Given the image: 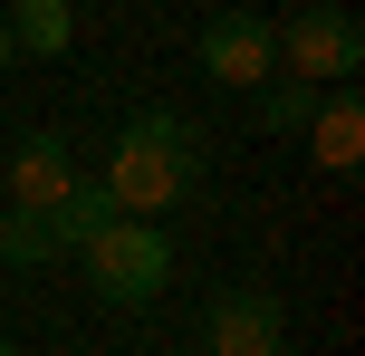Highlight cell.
I'll return each mask as SVG.
<instances>
[{"mask_svg":"<svg viewBox=\"0 0 365 356\" xmlns=\"http://www.w3.org/2000/svg\"><path fill=\"white\" fill-rule=\"evenodd\" d=\"M192 173H202V135L182 126L173 106L135 116V126L106 145V193H115V212H135V222H164L182 193H192Z\"/></svg>","mask_w":365,"mask_h":356,"instance_id":"cell-1","label":"cell"},{"mask_svg":"<svg viewBox=\"0 0 365 356\" xmlns=\"http://www.w3.org/2000/svg\"><path fill=\"white\" fill-rule=\"evenodd\" d=\"M77 270H87V289L106 308H154L164 299V280H173V231L164 222H106L87 250H77Z\"/></svg>","mask_w":365,"mask_h":356,"instance_id":"cell-2","label":"cell"},{"mask_svg":"<svg viewBox=\"0 0 365 356\" xmlns=\"http://www.w3.org/2000/svg\"><path fill=\"white\" fill-rule=\"evenodd\" d=\"M279 29V68L308 77V87H356L365 68V19L346 10V0H298L289 19H269Z\"/></svg>","mask_w":365,"mask_h":356,"instance_id":"cell-3","label":"cell"},{"mask_svg":"<svg viewBox=\"0 0 365 356\" xmlns=\"http://www.w3.org/2000/svg\"><path fill=\"white\" fill-rule=\"evenodd\" d=\"M202 68H212L221 87H259V77H279V29H269L259 10L202 19Z\"/></svg>","mask_w":365,"mask_h":356,"instance_id":"cell-4","label":"cell"},{"mask_svg":"<svg viewBox=\"0 0 365 356\" xmlns=\"http://www.w3.org/2000/svg\"><path fill=\"white\" fill-rule=\"evenodd\" d=\"M202 337H212V356H279L289 347V318H279L269 289H221L212 318H202Z\"/></svg>","mask_w":365,"mask_h":356,"instance_id":"cell-5","label":"cell"},{"mask_svg":"<svg viewBox=\"0 0 365 356\" xmlns=\"http://www.w3.org/2000/svg\"><path fill=\"white\" fill-rule=\"evenodd\" d=\"M77 183V154H68V135H19V154H10V203H29V212H48L58 193Z\"/></svg>","mask_w":365,"mask_h":356,"instance_id":"cell-6","label":"cell"},{"mask_svg":"<svg viewBox=\"0 0 365 356\" xmlns=\"http://www.w3.org/2000/svg\"><path fill=\"white\" fill-rule=\"evenodd\" d=\"M308 145H317V164H327V173H356V164H365V96H356V87H317Z\"/></svg>","mask_w":365,"mask_h":356,"instance_id":"cell-7","label":"cell"},{"mask_svg":"<svg viewBox=\"0 0 365 356\" xmlns=\"http://www.w3.org/2000/svg\"><path fill=\"white\" fill-rule=\"evenodd\" d=\"M48 222H58V250H68V260H77V250H87V241H96V231H106V222H125V212H115L106 173H77V183H68V193H58V203H48Z\"/></svg>","mask_w":365,"mask_h":356,"instance_id":"cell-8","label":"cell"},{"mask_svg":"<svg viewBox=\"0 0 365 356\" xmlns=\"http://www.w3.org/2000/svg\"><path fill=\"white\" fill-rule=\"evenodd\" d=\"M10 49H29V58H68L77 49V10L68 0H10Z\"/></svg>","mask_w":365,"mask_h":356,"instance_id":"cell-9","label":"cell"},{"mask_svg":"<svg viewBox=\"0 0 365 356\" xmlns=\"http://www.w3.org/2000/svg\"><path fill=\"white\" fill-rule=\"evenodd\" d=\"M48 260H68V250H58V222L29 212V203H10L0 212V270H48Z\"/></svg>","mask_w":365,"mask_h":356,"instance_id":"cell-10","label":"cell"},{"mask_svg":"<svg viewBox=\"0 0 365 356\" xmlns=\"http://www.w3.org/2000/svg\"><path fill=\"white\" fill-rule=\"evenodd\" d=\"M259 126H269V135H308V116H317V87H308V77H289V68H279V77H259Z\"/></svg>","mask_w":365,"mask_h":356,"instance_id":"cell-11","label":"cell"},{"mask_svg":"<svg viewBox=\"0 0 365 356\" xmlns=\"http://www.w3.org/2000/svg\"><path fill=\"white\" fill-rule=\"evenodd\" d=\"M10 58H19V49H10V19H0V77H10Z\"/></svg>","mask_w":365,"mask_h":356,"instance_id":"cell-12","label":"cell"},{"mask_svg":"<svg viewBox=\"0 0 365 356\" xmlns=\"http://www.w3.org/2000/svg\"><path fill=\"white\" fill-rule=\"evenodd\" d=\"M0 356H19V347H10V337H0Z\"/></svg>","mask_w":365,"mask_h":356,"instance_id":"cell-13","label":"cell"}]
</instances>
